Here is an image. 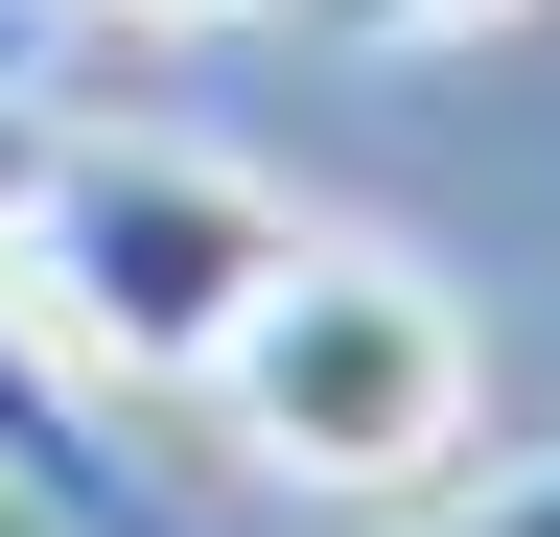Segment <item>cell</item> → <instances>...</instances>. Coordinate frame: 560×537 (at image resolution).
Listing matches in <instances>:
<instances>
[{"label":"cell","instance_id":"obj_1","mask_svg":"<svg viewBox=\"0 0 560 537\" xmlns=\"http://www.w3.org/2000/svg\"><path fill=\"white\" fill-rule=\"evenodd\" d=\"M210 421H234V467L257 491H304V514H397V491H444L467 467V304L420 281V257H350V234H304L257 281V327L187 374Z\"/></svg>","mask_w":560,"mask_h":537},{"label":"cell","instance_id":"obj_2","mask_svg":"<svg viewBox=\"0 0 560 537\" xmlns=\"http://www.w3.org/2000/svg\"><path fill=\"white\" fill-rule=\"evenodd\" d=\"M280 257H304V211L234 187L210 141H47L24 234H0V304L47 327L70 397H140V374H210V351H234Z\"/></svg>","mask_w":560,"mask_h":537},{"label":"cell","instance_id":"obj_3","mask_svg":"<svg viewBox=\"0 0 560 537\" xmlns=\"http://www.w3.org/2000/svg\"><path fill=\"white\" fill-rule=\"evenodd\" d=\"M0 491H24L47 537H140V491H117V421L47 374V327L0 304Z\"/></svg>","mask_w":560,"mask_h":537},{"label":"cell","instance_id":"obj_4","mask_svg":"<svg viewBox=\"0 0 560 537\" xmlns=\"http://www.w3.org/2000/svg\"><path fill=\"white\" fill-rule=\"evenodd\" d=\"M327 47H444V24H514V0H304Z\"/></svg>","mask_w":560,"mask_h":537},{"label":"cell","instance_id":"obj_5","mask_svg":"<svg viewBox=\"0 0 560 537\" xmlns=\"http://www.w3.org/2000/svg\"><path fill=\"white\" fill-rule=\"evenodd\" d=\"M420 537H560V467H490V491H444Z\"/></svg>","mask_w":560,"mask_h":537},{"label":"cell","instance_id":"obj_6","mask_svg":"<svg viewBox=\"0 0 560 537\" xmlns=\"http://www.w3.org/2000/svg\"><path fill=\"white\" fill-rule=\"evenodd\" d=\"M47 141H70V117H24V94H0V234H24V187H47Z\"/></svg>","mask_w":560,"mask_h":537},{"label":"cell","instance_id":"obj_7","mask_svg":"<svg viewBox=\"0 0 560 537\" xmlns=\"http://www.w3.org/2000/svg\"><path fill=\"white\" fill-rule=\"evenodd\" d=\"M94 24H257V0H94Z\"/></svg>","mask_w":560,"mask_h":537},{"label":"cell","instance_id":"obj_8","mask_svg":"<svg viewBox=\"0 0 560 537\" xmlns=\"http://www.w3.org/2000/svg\"><path fill=\"white\" fill-rule=\"evenodd\" d=\"M0 94H24V0H0Z\"/></svg>","mask_w":560,"mask_h":537}]
</instances>
